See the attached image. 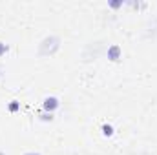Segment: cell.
Listing matches in <instances>:
<instances>
[{"mask_svg": "<svg viewBox=\"0 0 157 155\" xmlns=\"http://www.w3.org/2000/svg\"><path fill=\"white\" fill-rule=\"evenodd\" d=\"M104 133H106V135H112V128H110V126H106V128H104Z\"/></svg>", "mask_w": 157, "mask_h": 155, "instance_id": "3957f363", "label": "cell"}, {"mask_svg": "<svg viewBox=\"0 0 157 155\" xmlns=\"http://www.w3.org/2000/svg\"><path fill=\"white\" fill-rule=\"evenodd\" d=\"M26 155H39V153H26Z\"/></svg>", "mask_w": 157, "mask_h": 155, "instance_id": "5b68a950", "label": "cell"}, {"mask_svg": "<svg viewBox=\"0 0 157 155\" xmlns=\"http://www.w3.org/2000/svg\"><path fill=\"white\" fill-rule=\"evenodd\" d=\"M110 57H112V60H117V57H119V47L117 46H113V47L110 49Z\"/></svg>", "mask_w": 157, "mask_h": 155, "instance_id": "7a4b0ae2", "label": "cell"}, {"mask_svg": "<svg viewBox=\"0 0 157 155\" xmlns=\"http://www.w3.org/2000/svg\"><path fill=\"white\" fill-rule=\"evenodd\" d=\"M4 49H6V47H4V46H0V53H4Z\"/></svg>", "mask_w": 157, "mask_h": 155, "instance_id": "277c9868", "label": "cell"}, {"mask_svg": "<svg viewBox=\"0 0 157 155\" xmlns=\"http://www.w3.org/2000/svg\"><path fill=\"white\" fill-rule=\"evenodd\" d=\"M44 106H46V110H53V108L59 106V102H57V99H46Z\"/></svg>", "mask_w": 157, "mask_h": 155, "instance_id": "6da1fadb", "label": "cell"}]
</instances>
